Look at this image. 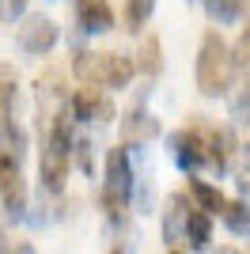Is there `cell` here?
Instances as JSON below:
<instances>
[{
  "instance_id": "1",
  "label": "cell",
  "mask_w": 250,
  "mask_h": 254,
  "mask_svg": "<svg viewBox=\"0 0 250 254\" xmlns=\"http://www.w3.org/2000/svg\"><path fill=\"white\" fill-rule=\"evenodd\" d=\"M231 72H235L231 46L224 42L220 31H205L197 50V91L201 95H224L231 84Z\"/></svg>"
},
{
  "instance_id": "2",
  "label": "cell",
  "mask_w": 250,
  "mask_h": 254,
  "mask_svg": "<svg viewBox=\"0 0 250 254\" xmlns=\"http://www.w3.org/2000/svg\"><path fill=\"white\" fill-rule=\"evenodd\" d=\"M129 193H133V163H129V152L122 144V148L106 152V179H103V212L114 224L125 220Z\"/></svg>"
},
{
  "instance_id": "3",
  "label": "cell",
  "mask_w": 250,
  "mask_h": 254,
  "mask_svg": "<svg viewBox=\"0 0 250 254\" xmlns=\"http://www.w3.org/2000/svg\"><path fill=\"white\" fill-rule=\"evenodd\" d=\"M0 201L8 209V220H23L27 212V179L15 159L0 156Z\"/></svg>"
},
{
  "instance_id": "4",
  "label": "cell",
  "mask_w": 250,
  "mask_h": 254,
  "mask_svg": "<svg viewBox=\"0 0 250 254\" xmlns=\"http://www.w3.org/2000/svg\"><path fill=\"white\" fill-rule=\"evenodd\" d=\"M57 38H61V31H57V23H53L50 15H27L23 27H19V50L34 53V57L50 53L53 46H57Z\"/></svg>"
},
{
  "instance_id": "5",
  "label": "cell",
  "mask_w": 250,
  "mask_h": 254,
  "mask_svg": "<svg viewBox=\"0 0 250 254\" xmlns=\"http://www.w3.org/2000/svg\"><path fill=\"white\" fill-rule=\"evenodd\" d=\"M171 148H175L178 167L193 171V167H201V163L208 159V137L201 133L197 126H193V129H178L175 137H171Z\"/></svg>"
},
{
  "instance_id": "6",
  "label": "cell",
  "mask_w": 250,
  "mask_h": 254,
  "mask_svg": "<svg viewBox=\"0 0 250 254\" xmlns=\"http://www.w3.org/2000/svg\"><path fill=\"white\" fill-rule=\"evenodd\" d=\"M68 114L76 118V122H110L114 118V103L106 95H99L95 87H80L72 99H68Z\"/></svg>"
},
{
  "instance_id": "7",
  "label": "cell",
  "mask_w": 250,
  "mask_h": 254,
  "mask_svg": "<svg viewBox=\"0 0 250 254\" xmlns=\"http://www.w3.org/2000/svg\"><path fill=\"white\" fill-rule=\"evenodd\" d=\"M159 137V118L148 114V110H133V114H125L122 122V144L129 148H144L152 140Z\"/></svg>"
},
{
  "instance_id": "8",
  "label": "cell",
  "mask_w": 250,
  "mask_h": 254,
  "mask_svg": "<svg viewBox=\"0 0 250 254\" xmlns=\"http://www.w3.org/2000/svg\"><path fill=\"white\" fill-rule=\"evenodd\" d=\"M193 205L186 201V193H171L167 197V209H163V239L167 243H178L186 239V216Z\"/></svg>"
},
{
  "instance_id": "9",
  "label": "cell",
  "mask_w": 250,
  "mask_h": 254,
  "mask_svg": "<svg viewBox=\"0 0 250 254\" xmlns=\"http://www.w3.org/2000/svg\"><path fill=\"white\" fill-rule=\"evenodd\" d=\"M76 19H80L83 31H110L114 27V11H110V4L106 0H80L76 4Z\"/></svg>"
},
{
  "instance_id": "10",
  "label": "cell",
  "mask_w": 250,
  "mask_h": 254,
  "mask_svg": "<svg viewBox=\"0 0 250 254\" xmlns=\"http://www.w3.org/2000/svg\"><path fill=\"white\" fill-rule=\"evenodd\" d=\"M136 64L133 57H125V53H103V87H129V80H133Z\"/></svg>"
},
{
  "instance_id": "11",
  "label": "cell",
  "mask_w": 250,
  "mask_h": 254,
  "mask_svg": "<svg viewBox=\"0 0 250 254\" xmlns=\"http://www.w3.org/2000/svg\"><path fill=\"white\" fill-rule=\"evenodd\" d=\"M15 99H19V72L15 64H0V126L15 118Z\"/></svg>"
},
{
  "instance_id": "12",
  "label": "cell",
  "mask_w": 250,
  "mask_h": 254,
  "mask_svg": "<svg viewBox=\"0 0 250 254\" xmlns=\"http://www.w3.org/2000/svg\"><path fill=\"white\" fill-rule=\"evenodd\" d=\"M72 72H76V80H80L83 87H103V53H91V50L76 53Z\"/></svg>"
},
{
  "instance_id": "13",
  "label": "cell",
  "mask_w": 250,
  "mask_h": 254,
  "mask_svg": "<svg viewBox=\"0 0 250 254\" xmlns=\"http://www.w3.org/2000/svg\"><path fill=\"white\" fill-rule=\"evenodd\" d=\"M186 239H189V247L193 251H205L208 247V239H212V216H208L205 209H189V216H186Z\"/></svg>"
},
{
  "instance_id": "14",
  "label": "cell",
  "mask_w": 250,
  "mask_h": 254,
  "mask_svg": "<svg viewBox=\"0 0 250 254\" xmlns=\"http://www.w3.org/2000/svg\"><path fill=\"white\" fill-rule=\"evenodd\" d=\"M0 156L15 159V163H23V156H27V133H23L15 122L0 126Z\"/></svg>"
},
{
  "instance_id": "15",
  "label": "cell",
  "mask_w": 250,
  "mask_h": 254,
  "mask_svg": "<svg viewBox=\"0 0 250 254\" xmlns=\"http://www.w3.org/2000/svg\"><path fill=\"white\" fill-rule=\"evenodd\" d=\"M136 68L144 76H156L159 68H163V46H159L156 34H144V42H140V53H136Z\"/></svg>"
},
{
  "instance_id": "16",
  "label": "cell",
  "mask_w": 250,
  "mask_h": 254,
  "mask_svg": "<svg viewBox=\"0 0 250 254\" xmlns=\"http://www.w3.org/2000/svg\"><path fill=\"white\" fill-rule=\"evenodd\" d=\"M189 193H193L197 209H205L208 216H212V212H220V209H224V201H228V197H224L216 186H208L205 179H189Z\"/></svg>"
},
{
  "instance_id": "17",
  "label": "cell",
  "mask_w": 250,
  "mask_h": 254,
  "mask_svg": "<svg viewBox=\"0 0 250 254\" xmlns=\"http://www.w3.org/2000/svg\"><path fill=\"white\" fill-rule=\"evenodd\" d=\"M243 4L247 0H205V11L216 23H235V19H243Z\"/></svg>"
},
{
  "instance_id": "18",
  "label": "cell",
  "mask_w": 250,
  "mask_h": 254,
  "mask_svg": "<svg viewBox=\"0 0 250 254\" xmlns=\"http://www.w3.org/2000/svg\"><path fill=\"white\" fill-rule=\"evenodd\" d=\"M220 216H224V224H228L235 235L250 232V209L243 201H224V209H220Z\"/></svg>"
},
{
  "instance_id": "19",
  "label": "cell",
  "mask_w": 250,
  "mask_h": 254,
  "mask_svg": "<svg viewBox=\"0 0 250 254\" xmlns=\"http://www.w3.org/2000/svg\"><path fill=\"white\" fill-rule=\"evenodd\" d=\"M152 8H156V0H125V31H140L148 23V15H152Z\"/></svg>"
},
{
  "instance_id": "20",
  "label": "cell",
  "mask_w": 250,
  "mask_h": 254,
  "mask_svg": "<svg viewBox=\"0 0 250 254\" xmlns=\"http://www.w3.org/2000/svg\"><path fill=\"white\" fill-rule=\"evenodd\" d=\"M91 148H95V144H91V140H76V163H80V171H83V175H95V156H91Z\"/></svg>"
},
{
  "instance_id": "21",
  "label": "cell",
  "mask_w": 250,
  "mask_h": 254,
  "mask_svg": "<svg viewBox=\"0 0 250 254\" xmlns=\"http://www.w3.org/2000/svg\"><path fill=\"white\" fill-rule=\"evenodd\" d=\"M11 254H38V251H34L31 243H19V247H15V251H11Z\"/></svg>"
},
{
  "instance_id": "22",
  "label": "cell",
  "mask_w": 250,
  "mask_h": 254,
  "mask_svg": "<svg viewBox=\"0 0 250 254\" xmlns=\"http://www.w3.org/2000/svg\"><path fill=\"white\" fill-rule=\"evenodd\" d=\"M216 254H243L239 247H216Z\"/></svg>"
},
{
  "instance_id": "23",
  "label": "cell",
  "mask_w": 250,
  "mask_h": 254,
  "mask_svg": "<svg viewBox=\"0 0 250 254\" xmlns=\"http://www.w3.org/2000/svg\"><path fill=\"white\" fill-rule=\"evenodd\" d=\"M243 46H247V53H250V23H247V31H243Z\"/></svg>"
},
{
  "instance_id": "24",
  "label": "cell",
  "mask_w": 250,
  "mask_h": 254,
  "mask_svg": "<svg viewBox=\"0 0 250 254\" xmlns=\"http://www.w3.org/2000/svg\"><path fill=\"white\" fill-rule=\"evenodd\" d=\"M243 159H247V171H250V144L243 148Z\"/></svg>"
},
{
  "instance_id": "25",
  "label": "cell",
  "mask_w": 250,
  "mask_h": 254,
  "mask_svg": "<svg viewBox=\"0 0 250 254\" xmlns=\"http://www.w3.org/2000/svg\"><path fill=\"white\" fill-rule=\"evenodd\" d=\"M0 254H8V247H4V239H0Z\"/></svg>"
},
{
  "instance_id": "26",
  "label": "cell",
  "mask_w": 250,
  "mask_h": 254,
  "mask_svg": "<svg viewBox=\"0 0 250 254\" xmlns=\"http://www.w3.org/2000/svg\"><path fill=\"white\" fill-rule=\"evenodd\" d=\"M110 254H122V251H110Z\"/></svg>"
},
{
  "instance_id": "27",
  "label": "cell",
  "mask_w": 250,
  "mask_h": 254,
  "mask_svg": "<svg viewBox=\"0 0 250 254\" xmlns=\"http://www.w3.org/2000/svg\"><path fill=\"white\" fill-rule=\"evenodd\" d=\"M171 254H178V251H171Z\"/></svg>"
}]
</instances>
